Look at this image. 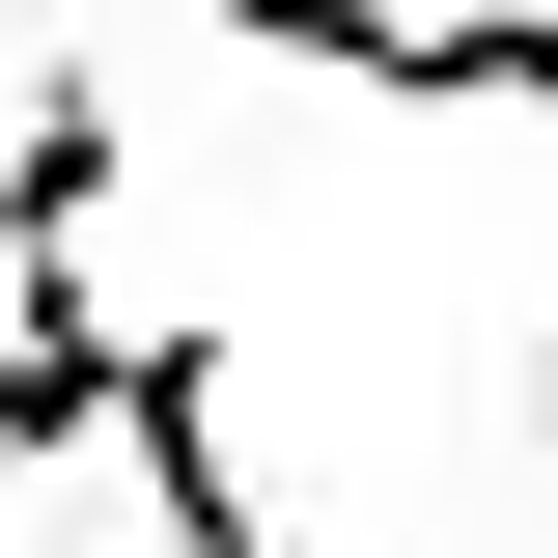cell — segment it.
<instances>
[{"label":"cell","instance_id":"7a4b0ae2","mask_svg":"<svg viewBox=\"0 0 558 558\" xmlns=\"http://www.w3.org/2000/svg\"><path fill=\"white\" fill-rule=\"evenodd\" d=\"M531 502H558V307H531Z\"/></svg>","mask_w":558,"mask_h":558},{"label":"cell","instance_id":"6da1fadb","mask_svg":"<svg viewBox=\"0 0 558 558\" xmlns=\"http://www.w3.org/2000/svg\"><path fill=\"white\" fill-rule=\"evenodd\" d=\"M223 57L391 84V112H558V0H223Z\"/></svg>","mask_w":558,"mask_h":558}]
</instances>
